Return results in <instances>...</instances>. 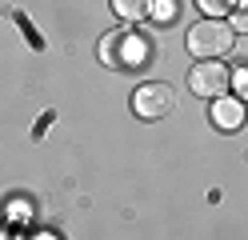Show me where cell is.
Masks as SVG:
<instances>
[{
    "instance_id": "10",
    "label": "cell",
    "mask_w": 248,
    "mask_h": 240,
    "mask_svg": "<svg viewBox=\"0 0 248 240\" xmlns=\"http://www.w3.org/2000/svg\"><path fill=\"white\" fill-rule=\"evenodd\" d=\"M232 84H236L244 96H248V68H240V72H232Z\"/></svg>"
},
{
    "instance_id": "8",
    "label": "cell",
    "mask_w": 248,
    "mask_h": 240,
    "mask_svg": "<svg viewBox=\"0 0 248 240\" xmlns=\"http://www.w3.org/2000/svg\"><path fill=\"white\" fill-rule=\"evenodd\" d=\"M148 16H152V20H156V24H168V20H172V16H176V0H152Z\"/></svg>"
},
{
    "instance_id": "9",
    "label": "cell",
    "mask_w": 248,
    "mask_h": 240,
    "mask_svg": "<svg viewBox=\"0 0 248 240\" xmlns=\"http://www.w3.org/2000/svg\"><path fill=\"white\" fill-rule=\"evenodd\" d=\"M232 32H248V0L232 8Z\"/></svg>"
},
{
    "instance_id": "7",
    "label": "cell",
    "mask_w": 248,
    "mask_h": 240,
    "mask_svg": "<svg viewBox=\"0 0 248 240\" xmlns=\"http://www.w3.org/2000/svg\"><path fill=\"white\" fill-rule=\"evenodd\" d=\"M240 0H196V8L204 12V16H212V20H220V16H228L232 8H236Z\"/></svg>"
},
{
    "instance_id": "4",
    "label": "cell",
    "mask_w": 248,
    "mask_h": 240,
    "mask_svg": "<svg viewBox=\"0 0 248 240\" xmlns=\"http://www.w3.org/2000/svg\"><path fill=\"white\" fill-rule=\"evenodd\" d=\"M212 124L220 128V132H236V128L244 124V104L236 100V96H216L212 100Z\"/></svg>"
},
{
    "instance_id": "3",
    "label": "cell",
    "mask_w": 248,
    "mask_h": 240,
    "mask_svg": "<svg viewBox=\"0 0 248 240\" xmlns=\"http://www.w3.org/2000/svg\"><path fill=\"white\" fill-rule=\"evenodd\" d=\"M132 108H136V116H144V120H160V116L172 112V88L160 84V80H148V84L136 88Z\"/></svg>"
},
{
    "instance_id": "1",
    "label": "cell",
    "mask_w": 248,
    "mask_h": 240,
    "mask_svg": "<svg viewBox=\"0 0 248 240\" xmlns=\"http://www.w3.org/2000/svg\"><path fill=\"white\" fill-rule=\"evenodd\" d=\"M188 56H200V60H216V56H228L232 44H236V32H232V24L224 20H212V16H204V20H196L188 28Z\"/></svg>"
},
{
    "instance_id": "6",
    "label": "cell",
    "mask_w": 248,
    "mask_h": 240,
    "mask_svg": "<svg viewBox=\"0 0 248 240\" xmlns=\"http://www.w3.org/2000/svg\"><path fill=\"white\" fill-rule=\"evenodd\" d=\"M124 36H128L124 28H116V32H108V36H100V60L108 64V68H120V56H116V48L124 44Z\"/></svg>"
},
{
    "instance_id": "2",
    "label": "cell",
    "mask_w": 248,
    "mask_h": 240,
    "mask_svg": "<svg viewBox=\"0 0 248 240\" xmlns=\"http://www.w3.org/2000/svg\"><path fill=\"white\" fill-rule=\"evenodd\" d=\"M232 84V72L224 60H200L188 68V88L196 96H204V100H216V96H224Z\"/></svg>"
},
{
    "instance_id": "5",
    "label": "cell",
    "mask_w": 248,
    "mask_h": 240,
    "mask_svg": "<svg viewBox=\"0 0 248 240\" xmlns=\"http://www.w3.org/2000/svg\"><path fill=\"white\" fill-rule=\"evenodd\" d=\"M148 8H152V0H112V12L120 16V20H128V24L144 20Z\"/></svg>"
}]
</instances>
